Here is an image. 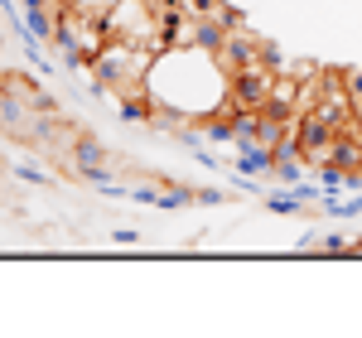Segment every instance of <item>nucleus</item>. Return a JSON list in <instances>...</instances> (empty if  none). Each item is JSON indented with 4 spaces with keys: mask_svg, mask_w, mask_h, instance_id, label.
<instances>
[{
    "mask_svg": "<svg viewBox=\"0 0 362 338\" xmlns=\"http://www.w3.org/2000/svg\"><path fill=\"white\" fill-rule=\"evenodd\" d=\"M358 174H362V169H358Z\"/></svg>",
    "mask_w": 362,
    "mask_h": 338,
    "instance_id": "8",
    "label": "nucleus"
},
{
    "mask_svg": "<svg viewBox=\"0 0 362 338\" xmlns=\"http://www.w3.org/2000/svg\"><path fill=\"white\" fill-rule=\"evenodd\" d=\"M10 174H20L29 184H49V169H39V165H10Z\"/></svg>",
    "mask_w": 362,
    "mask_h": 338,
    "instance_id": "7",
    "label": "nucleus"
},
{
    "mask_svg": "<svg viewBox=\"0 0 362 338\" xmlns=\"http://www.w3.org/2000/svg\"><path fill=\"white\" fill-rule=\"evenodd\" d=\"M237 174H271L276 169V150H266V145H242V155L232 160Z\"/></svg>",
    "mask_w": 362,
    "mask_h": 338,
    "instance_id": "3",
    "label": "nucleus"
},
{
    "mask_svg": "<svg viewBox=\"0 0 362 338\" xmlns=\"http://www.w3.org/2000/svg\"><path fill=\"white\" fill-rule=\"evenodd\" d=\"M256 49H261V39L247 34V25H242V29H232V34H227V44L213 54V63H218V73H227V83H232V73H242V68L256 63Z\"/></svg>",
    "mask_w": 362,
    "mask_h": 338,
    "instance_id": "2",
    "label": "nucleus"
},
{
    "mask_svg": "<svg viewBox=\"0 0 362 338\" xmlns=\"http://www.w3.org/2000/svg\"><path fill=\"white\" fill-rule=\"evenodd\" d=\"M102 160H107V150H102L97 136H78V141H73V165H78V174L92 169V165H102Z\"/></svg>",
    "mask_w": 362,
    "mask_h": 338,
    "instance_id": "4",
    "label": "nucleus"
},
{
    "mask_svg": "<svg viewBox=\"0 0 362 338\" xmlns=\"http://www.w3.org/2000/svg\"><path fill=\"white\" fill-rule=\"evenodd\" d=\"M300 165H305V160H276L271 174H276L280 184H290V189H295V184H300Z\"/></svg>",
    "mask_w": 362,
    "mask_h": 338,
    "instance_id": "5",
    "label": "nucleus"
},
{
    "mask_svg": "<svg viewBox=\"0 0 362 338\" xmlns=\"http://www.w3.org/2000/svg\"><path fill=\"white\" fill-rule=\"evenodd\" d=\"M271 83H276V73L261 68V63H251V68H242V73H232V83H227V107L261 112L266 97H271Z\"/></svg>",
    "mask_w": 362,
    "mask_h": 338,
    "instance_id": "1",
    "label": "nucleus"
},
{
    "mask_svg": "<svg viewBox=\"0 0 362 338\" xmlns=\"http://www.w3.org/2000/svg\"><path fill=\"white\" fill-rule=\"evenodd\" d=\"M300 208H305V198H300V194H276V198H271V213H300Z\"/></svg>",
    "mask_w": 362,
    "mask_h": 338,
    "instance_id": "6",
    "label": "nucleus"
}]
</instances>
